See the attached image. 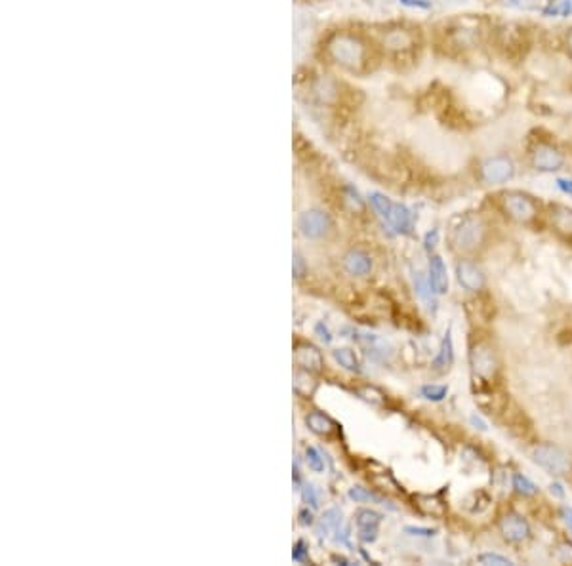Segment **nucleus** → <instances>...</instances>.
Returning <instances> with one entry per match:
<instances>
[{
  "instance_id": "nucleus-1",
  "label": "nucleus",
  "mask_w": 572,
  "mask_h": 566,
  "mask_svg": "<svg viewBox=\"0 0 572 566\" xmlns=\"http://www.w3.org/2000/svg\"><path fill=\"white\" fill-rule=\"evenodd\" d=\"M328 54L330 58L349 71H359L364 67L366 59V48L363 40L353 37V34H336L328 42Z\"/></svg>"
},
{
  "instance_id": "nucleus-2",
  "label": "nucleus",
  "mask_w": 572,
  "mask_h": 566,
  "mask_svg": "<svg viewBox=\"0 0 572 566\" xmlns=\"http://www.w3.org/2000/svg\"><path fill=\"white\" fill-rule=\"evenodd\" d=\"M487 239V225L479 215H468L452 233V244L462 254H473Z\"/></svg>"
},
{
  "instance_id": "nucleus-3",
  "label": "nucleus",
  "mask_w": 572,
  "mask_h": 566,
  "mask_svg": "<svg viewBox=\"0 0 572 566\" xmlns=\"http://www.w3.org/2000/svg\"><path fill=\"white\" fill-rule=\"evenodd\" d=\"M534 463L549 471L552 475H565L571 471V458L565 450H561L555 444H538L533 450Z\"/></svg>"
},
{
  "instance_id": "nucleus-4",
  "label": "nucleus",
  "mask_w": 572,
  "mask_h": 566,
  "mask_svg": "<svg viewBox=\"0 0 572 566\" xmlns=\"http://www.w3.org/2000/svg\"><path fill=\"white\" fill-rule=\"evenodd\" d=\"M469 363H471V370L477 377L481 379H492L500 370V360L496 355L495 347L490 344H481L473 345V349L469 353Z\"/></svg>"
},
{
  "instance_id": "nucleus-5",
  "label": "nucleus",
  "mask_w": 572,
  "mask_h": 566,
  "mask_svg": "<svg viewBox=\"0 0 572 566\" xmlns=\"http://www.w3.org/2000/svg\"><path fill=\"white\" fill-rule=\"evenodd\" d=\"M504 208H506L507 214L511 215L514 220H517L521 223L533 222L536 214H538L536 202L530 196L517 193V191L504 195Z\"/></svg>"
},
{
  "instance_id": "nucleus-6",
  "label": "nucleus",
  "mask_w": 572,
  "mask_h": 566,
  "mask_svg": "<svg viewBox=\"0 0 572 566\" xmlns=\"http://www.w3.org/2000/svg\"><path fill=\"white\" fill-rule=\"evenodd\" d=\"M298 225L301 233L309 237V239H323L332 229V222L328 214L321 212V210H307L299 215Z\"/></svg>"
},
{
  "instance_id": "nucleus-7",
  "label": "nucleus",
  "mask_w": 572,
  "mask_h": 566,
  "mask_svg": "<svg viewBox=\"0 0 572 566\" xmlns=\"http://www.w3.org/2000/svg\"><path fill=\"white\" fill-rule=\"evenodd\" d=\"M514 163L507 156H492V158H488L487 163L483 164L481 168L483 180L490 183V185L507 182L509 177L514 176Z\"/></svg>"
},
{
  "instance_id": "nucleus-8",
  "label": "nucleus",
  "mask_w": 572,
  "mask_h": 566,
  "mask_svg": "<svg viewBox=\"0 0 572 566\" xmlns=\"http://www.w3.org/2000/svg\"><path fill=\"white\" fill-rule=\"evenodd\" d=\"M456 277L458 282L469 292H481L485 288V275L473 261L460 260L456 263Z\"/></svg>"
},
{
  "instance_id": "nucleus-9",
  "label": "nucleus",
  "mask_w": 572,
  "mask_h": 566,
  "mask_svg": "<svg viewBox=\"0 0 572 566\" xmlns=\"http://www.w3.org/2000/svg\"><path fill=\"white\" fill-rule=\"evenodd\" d=\"M533 164L534 168L542 170V172H555V170H561V166L565 164V156L552 145L542 144L534 149Z\"/></svg>"
},
{
  "instance_id": "nucleus-10",
  "label": "nucleus",
  "mask_w": 572,
  "mask_h": 566,
  "mask_svg": "<svg viewBox=\"0 0 572 566\" xmlns=\"http://www.w3.org/2000/svg\"><path fill=\"white\" fill-rule=\"evenodd\" d=\"M500 532L507 541L519 543V541L527 540L528 536H530V527H528V522L521 515L509 513L500 521Z\"/></svg>"
},
{
  "instance_id": "nucleus-11",
  "label": "nucleus",
  "mask_w": 572,
  "mask_h": 566,
  "mask_svg": "<svg viewBox=\"0 0 572 566\" xmlns=\"http://www.w3.org/2000/svg\"><path fill=\"white\" fill-rule=\"evenodd\" d=\"M471 92H473L477 99L490 103V101H496L502 96V86L490 75H479V77L473 78Z\"/></svg>"
},
{
  "instance_id": "nucleus-12",
  "label": "nucleus",
  "mask_w": 572,
  "mask_h": 566,
  "mask_svg": "<svg viewBox=\"0 0 572 566\" xmlns=\"http://www.w3.org/2000/svg\"><path fill=\"white\" fill-rule=\"evenodd\" d=\"M344 269L353 277H364L372 271L371 256L364 254L363 250H349L344 256Z\"/></svg>"
},
{
  "instance_id": "nucleus-13",
  "label": "nucleus",
  "mask_w": 572,
  "mask_h": 566,
  "mask_svg": "<svg viewBox=\"0 0 572 566\" xmlns=\"http://www.w3.org/2000/svg\"><path fill=\"white\" fill-rule=\"evenodd\" d=\"M382 521V515L371 509H361L357 513L359 536L363 541H374L378 534V524Z\"/></svg>"
},
{
  "instance_id": "nucleus-14",
  "label": "nucleus",
  "mask_w": 572,
  "mask_h": 566,
  "mask_svg": "<svg viewBox=\"0 0 572 566\" xmlns=\"http://www.w3.org/2000/svg\"><path fill=\"white\" fill-rule=\"evenodd\" d=\"M429 287L433 288L435 294L449 292V273L444 261L439 256H433L429 261Z\"/></svg>"
},
{
  "instance_id": "nucleus-15",
  "label": "nucleus",
  "mask_w": 572,
  "mask_h": 566,
  "mask_svg": "<svg viewBox=\"0 0 572 566\" xmlns=\"http://www.w3.org/2000/svg\"><path fill=\"white\" fill-rule=\"evenodd\" d=\"M382 44L390 52H406L414 46V34L406 29H391L384 34Z\"/></svg>"
},
{
  "instance_id": "nucleus-16",
  "label": "nucleus",
  "mask_w": 572,
  "mask_h": 566,
  "mask_svg": "<svg viewBox=\"0 0 572 566\" xmlns=\"http://www.w3.org/2000/svg\"><path fill=\"white\" fill-rule=\"evenodd\" d=\"M296 363L307 372L323 370V355H321L319 349L313 347V345L307 344L298 345V349H296Z\"/></svg>"
},
{
  "instance_id": "nucleus-17",
  "label": "nucleus",
  "mask_w": 572,
  "mask_h": 566,
  "mask_svg": "<svg viewBox=\"0 0 572 566\" xmlns=\"http://www.w3.org/2000/svg\"><path fill=\"white\" fill-rule=\"evenodd\" d=\"M306 423L307 427H309L315 435L328 436L336 431V423L332 422L328 416H325V414H321V412H311V414H307Z\"/></svg>"
},
{
  "instance_id": "nucleus-18",
  "label": "nucleus",
  "mask_w": 572,
  "mask_h": 566,
  "mask_svg": "<svg viewBox=\"0 0 572 566\" xmlns=\"http://www.w3.org/2000/svg\"><path fill=\"white\" fill-rule=\"evenodd\" d=\"M385 222L390 223L391 227L395 229L397 233H406L412 225L410 222V212L401 204H393L390 210V214L385 218Z\"/></svg>"
},
{
  "instance_id": "nucleus-19",
  "label": "nucleus",
  "mask_w": 572,
  "mask_h": 566,
  "mask_svg": "<svg viewBox=\"0 0 572 566\" xmlns=\"http://www.w3.org/2000/svg\"><path fill=\"white\" fill-rule=\"evenodd\" d=\"M552 222L553 227L557 229L561 234L572 239V210L565 208V206H555L552 210Z\"/></svg>"
},
{
  "instance_id": "nucleus-20",
  "label": "nucleus",
  "mask_w": 572,
  "mask_h": 566,
  "mask_svg": "<svg viewBox=\"0 0 572 566\" xmlns=\"http://www.w3.org/2000/svg\"><path fill=\"white\" fill-rule=\"evenodd\" d=\"M363 345L368 349V353H372L374 357H390L391 353H393V349H391V345L385 341V339L382 338H376V336H364L363 339Z\"/></svg>"
},
{
  "instance_id": "nucleus-21",
  "label": "nucleus",
  "mask_w": 572,
  "mask_h": 566,
  "mask_svg": "<svg viewBox=\"0 0 572 566\" xmlns=\"http://www.w3.org/2000/svg\"><path fill=\"white\" fill-rule=\"evenodd\" d=\"M332 355L336 358V363H338L340 366H344L345 370L361 372V365H359L357 355H355L352 349H347V347H344V349H336Z\"/></svg>"
},
{
  "instance_id": "nucleus-22",
  "label": "nucleus",
  "mask_w": 572,
  "mask_h": 566,
  "mask_svg": "<svg viewBox=\"0 0 572 566\" xmlns=\"http://www.w3.org/2000/svg\"><path fill=\"white\" fill-rule=\"evenodd\" d=\"M418 505H420L423 513L433 515V517H441L444 513V503L441 500H437L435 496H420Z\"/></svg>"
},
{
  "instance_id": "nucleus-23",
  "label": "nucleus",
  "mask_w": 572,
  "mask_h": 566,
  "mask_svg": "<svg viewBox=\"0 0 572 566\" xmlns=\"http://www.w3.org/2000/svg\"><path fill=\"white\" fill-rule=\"evenodd\" d=\"M452 363V338H450V332L447 334V338L442 341L441 345V353L439 357L435 358V366L437 368H444Z\"/></svg>"
},
{
  "instance_id": "nucleus-24",
  "label": "nucleus",
  "mask_w": 572,
  "mask_h": 566,
  "mask_svg": "<svg viewBox=\"0 0 572 566\" xmlns=\"http://www.w3.org/2000/svg\"><path fill=\"white\" fill-rule=\"evenodd\" d=\"M420 393L428 401H442V398L447 397V393H449V387H444V385H423Z\"/></svg>"
},
{
  "instance_id": "nucleus-25",
  "label": "nucleus",
  "mask_w": 572,
  "mask_h": 566,
  "mask_svg": "<svg viewBox=\"0 0 572 566\" xmlns=\"http://www.w3.org/2000/svg\"><path fill=\"white\" fill-rule=\"evenodd\" d=\"M514 489L517 490V492H519L521 496H534L536 492H538L536 484L528 481L527 477H523V475H515L514 477Z\"/></svg>"
},
{
  "instance_id": "nucleus-26",
  "label": "nucleus",
  "mask_w": 572,
  "mask_h": 566,
  "mask_svg": "<svg viewBox=\"0 0 572 566\" xmlns=\"http://www.w3.org/2000/svg\"><path fill=\"white\" fill-rule=\"evenodd\" d=\"M306 455H307V463H309V467L313 469V471H317V473H321L323 469H325V462H323V458H321V454L317 452L315 448H307L306 450Z\"/></svg>"
},
{
  "instance_id": "nucleus-27",
  "label": "nucleus",
  "mask_w": 572,
  "mask_h": 566,
  "mask_svg": "<svg viewBox=\"0 0 572 566\" xmlns=\"http://www.w3.org/2000/svg\"><path fill=\"white\" fill-rule=\"evenodd\" d=\"M479 562H483V565H498V566L514 565V562H511L509 559H506V557H502V555H496V553H483L481 557H479Z\"/></svg>"
},
{
  "instance_id": "nucleus-28",
  "label": "nucleus",
  "mask_w": 572,
  "mask_h": 566,
  "mask_svg": "<svg viewBox=\"0 0 572 566\" xmlns=\"http://www.w3.org/2000/svg\"><path fill=\"white\" fill-rule=\"evenodd\" d=\"M349 498H352V500H355V501H371V500L378 501L376 496L371 494L368 490L361 489V486H355V489L349 490Z\"/></svg>"
},
{
  "instance_id": "nucleus-29",
  "label": "nucleus",
  "mask_w": 572,
  "mask_h": 566,
  "mask_svg": "<svg viewBox=\"0 0 572 566\" xmlns=\"http://www.w3.org/2000/svg\"><path fill=\"white\" fill-rule=\"evenodd\" d=\"M366 401H371L374 404H382L384 403V393H380L376 387H364L363 393H361Z\"/></svg>"
},
{
  "instance_id": "nucleus-30",
  "label": "nucleus",
  "mask_w": 572,
  "mask_h": 566,
  "mask_svg": "<svg viewBox=\"0 0 572 566\" xmlns=\"http://www.w3.org/2000/svg\"><path fill=\"white\" fill-rule=\"evenodd\" d=\"M294 275L296 277H304V260L298 254L294 256Z\"/></svg>"
},
{
  "instance_id": "nucleus-31",
  "label": "nucleus",
  "mask_w": 572,
  "mask_h": 566,
  "mask_svg": "<svg viewBox=\"0 0 572 566\" xmlns=\"http://www.w3.org/2000/svg\"><path fill=\"white\" fill-rule=\"evenodd\" d=\"M406 532L414 534V536H433V530H429V528H406Z\"/></svg>"
},
{
  "instance_id": "nucleus-32",
  "label": "nucleus",
  "mask_w": 572,
  "mask_h": 566,
  "mask_svg": "<svg viewBox=\"0 0 572 566\" xmlns=\"http://www.w3.org/2000/svg\"><path fill=\"white\" fill-rule=\"evenodd\" d=\"M304 541H298V546H296V551H294V560H304Z\"/></svg>"
},
{
  "instance_id": "nucleus-33",
  "label": "nucleus",
  "mask_w": 572,
  "mask_h": 566,
  "mask_svg": "<svg viewBox=\"0 0 572 566\" xmlns=\"http://www.w3.org/2000/svg\"><path fill=\"white\" fill-rule=\"evenodd\" d=\"M304 500L311 501V505H317V498H315V494H313L311 486H307L306 492H304Z\"/></svg>"
},
{
  "instance_id": "nucleus-34",
  "label": "nucleus",
  "mask_w": 572,
  "mask_h": 566,
  "mask_svg": "<svg viewBox=\"0 0 572 566\" xmlns=\"http://www.w3.org/2000/svg\"><path fill=\"white\" fill-rule=\"evenodd\" d=\"M559 187L565 189L566 193H571L572 195V182H559Z\"/></svg>"
},
{
  "instance_id": "nucleus-35",
  "label": "nucleus",
  "mask_w": 572,
  "mask_h": 566,
  "mask_svg": "<svg viewBox=\"0 0 572 566\" xmlns=\"http://www.w3.org/2000/svg\"><path fill=\"white\" fill-rule=\"evenodd\" d=\"M553 492H555V494H557V496H559V498H561V496H563V490H561V484H557V482H555V484H552V494H553Z\"/></svg>"
},
{
  "instance_id": "nucleus-36",
  "label": "nucleus",
  "mask_w": 572,
  "mask_h": 566,
  "mask_svg": "<svg viewBox=\"0 0 572 566\" xmlns=\"http://www.w3.org/2000/svg\"><path fill=\"white\" fill-rule=\"evenodd\" d=\"M566 46H568V50L572 52V31L568 34H566Z\"/></svg>"
},
{
  "instance_id": "nucleus-37",
  "label": "nucleus",
  "mask_w": 572,
  "mask_h": 566,
  "mask_svg": "<svg viewBox=\"0 0 572 566\" xmlns=\"http://www.w3.org/2000/svg\"><path fill=\"white\" fill-rule=\"evenodd\" d=\"M571 517H572V513H571ZM571 522H572V519H571Z\"/></svg>"
}]
</instances>
